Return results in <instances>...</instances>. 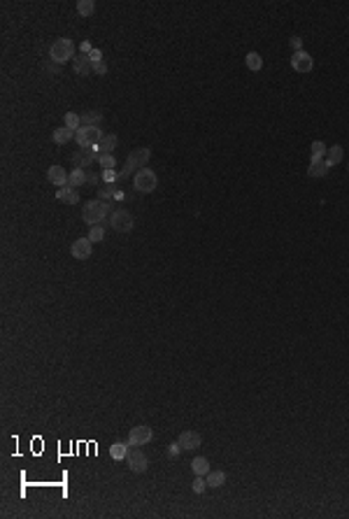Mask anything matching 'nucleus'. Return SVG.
Here are the masks:
<instances>
[{"label":"nucleus","mask_w":349,"mask_h":519,"mask_svg":"<svg viewBox=\"0 0 349 519\" xmlns=\"http://www.w3.org/2000/svg\"><path fill=\"white\" fill-rule=\"evenodd\" d=\"M149 159H151V149H149V147L133 149V151L126 156V166H124V170H116V172H119V180H126V177H130V175H135L138 170L147 168Z\"/></svg>","instance_id":"nucleus-1"},{"label":"nucleus","mask_w":349,"mask_h":519,"mask_svg":"<svg viewBox=\"0 0 349 519\" xmlns=\"http://www.w3.org/2000/svg\"><path fill=\"white\" fill-rule=\"evenodd\" d=\"M74 56V42L70 40V37H58V40H54L52 47H49V58H52L56 65H63L68 63V61H73Z\"/></svg>","instance_id":"nucleus-2"},{"label":"nucleus","mask_w":349,"mask_h":519,"mask_svg":"<svg viewBox=\"0 0 349 519\" xmlns=\"http://www.w3.org/2000/svg\"><path fill=\"white\" fill-rule=\"evenodd\" d=\"M107 212H110V203L105 201H89L82 207V219H84L86 226H98L107 219Z\"/></svg>","instance_id":"nucleus-3"},{"label":"nucleus","mask_w":349,"mask_h":519,"mask_svg":"<svg viewBox=\"0 0 349 519\" xmlns=\"http://www.w3.org/2000/svg\"><path fill=\"white\" fill-rule=\"evenodd\" d=\"M105 138L103 128L100 126H79L74 130V140L82 149H95Z\"/></svg>","instance_id":"nucleus-4"},{"label":"nucleus","mask_w":349,"mask_h":519,"mask_svg":"<svg viewBox=\"0 0 349 519\" xmlns=\"http://www.w3.org/2000/svg\"><path fill=\"white\" fill-rule=\"evenodd\" d=\"M133 186H135V191H140V193H151V191L159 186V177H156V172L151 168H142L135 172Z\"/></svg>","instance_id":"nucleus-5"},{"label":"nucleus","mask_w":349,"mask_h":519,"mask_svg":"<svg viewBox=\"0 0 349 519\" xmlns=\"http://www.w3.org/2000/svg\"><path fill=\"white\" fill-rule=\"evenodd\" d=\"M110 226L114 228L116 233H130L133 228H135V219H133V214L128 212V210H114V212L110 214Z\"/></svg>","instance_id":"nucleus-6"},{"label":"nucleus","mask_w":349,"mask_h":519,"mask_svg":"<svg viewBox=\"0 0 349 519\" xmlns=\"http://www.w3.org/2000/svg\"><path fill=\"white\" fill-rule=\"evenodd\" d=\"M291 68H294L298 74H307V73H312V68H314V58H312L305 49H303V52H294V56H291Z\"/></svg>","instance_id":"nucleus-7"},{"label":"nucleus","mask_w":349,"mask_h":519,"mask_svg":"<svg viewBox=\"0 0 349 519\" xmlns=\"http://www.w3.org/2000/svg\"><path fill=\"white\" fill-rule=\"evenodd\" d=\"M100 159V151H98V147L95 149H79L77 154H73V163H74V168H82V170H86L93 161H98Z\"/></svg>","instance_id":"nucleus-8"},{"label":"nucleus","mask_w":349,"mask_h":519,"mask_svg":"<svg viewBox=\"0 0 349 519\" xmlns=\"http://www.w3.org/2000/svg\"><path fill=\"white\" fill-rule=\"evenodd\" d=\"M91 252H93V242H91L89 238H77L73 242V247H70V254H73V259H77V261H86V259L91 256Z\"/></svg>","instance_id":"nucleus-9"},{"label":"nucleus","mask_w":349,"mask_h":519,"mask_svg":"<svg viewBox=\"0 0 349 519\" xmlns=\"http://www.w3.org/2000/svg\"><path fill=\"white\" fill-rule=\"evenodd\" d=\"M151 438H154V431H151L149 426H135V428H130V433H128V443L133 447H142V445H147Z\"/></svg>","instance_id":"nucleus-10"},{"label":"nucleus","mask_w":349,"mask_h":519,"mask_svg":"<svg viewBox=\"0 0 349 519\" xmlns=\"http://www.w3.org/2000/svg\"><path fill=\"white\" fill-rule=\"evenodd\" d=\"M126 466L133 470V473H145L149 466V459L145 456L142 449H130V454L126 456Z\"/></svg>","instance_id":"nucleus-11"},{"label":"nucleus","mask_w":349,"mask_h":519,"mask_svg":"<svg viewBox=\"0 0 349 519\" xmlns=\"http://www.w3.org/2000/svg\"><path fill=\"white\" fill-rule=\"evenodd\" d=\"M73 70L77 74H82V77L93 74V63H91L89 54H77V56H74V58H73Z\"/></svg>","instance_id":"nucleus-12"},{"label":"nucleus","mask_w":349,"mask_h":519,"mask_svg":"<svg viewBox=\"0 0 349 519\" xmlns=\"http://www.w3.org/2000/svg\"><path fill=\"white\" fill-rule=\"evenodd\" d=\"M47 180L52 182L54 186L63 189V186H68V172H65L63 166H52V168L47 170Z\"/></svg>","instance_id":"nucleus-13"},{"label":"nucleus","mask_w":349,"mask_h":519,"mask_svg":"<svg viewBox=\"0 0 349 519\" xmlns=\"http://www.w3.org/2000/svg\"><path fill=\"white\" fill-rule=\"evenodd\" d=\"M177 443L182 445V449H198L201 447V443H202V438H201V433H196V431H184V433L177 438Z\"/></svg>","instance_id":"nucleus-14"},{"label":"nucleus","mask_w":349,"mask_h":519,"mask_svg":"<svg viewBox=\"0 0 349 519\" xmlns=\"http://www.w3.org/2000/svg\"><path fill=\"white\" fill-rule=\"evenodd\" d=\"M56 201L65 203V205H77L79 203V191L74 186H63V189L56 191Z\"/></svg>","instance_id":"nucleus-15"},{"label":"nucleus","mask_w":349,"mask_h":519,"mask_svg":"<svg viewBox=\"0 0 349 519\" xmlns=\"http://www.w3.org/2000/svg\"><path fill=\"white\" fill-rule=\"evenodd\" d=\"M130 449H133L130 443H114V445L110 447V456H112L114 461H126V456L130 454Z\"/></svg>","instance_id":"nucleus-16"},{"label":"nucleus","mask_w":349,"mask_h":519,"mask_svg":"<svg viewBox=\"0 0 349 519\" xmlns=\"http://www.w3.org/2000/svg\"><path fill=\"white\" fill-rule=\"evenodd\" d=\"M326 151H328V147L321 142V140H314L312 142V147H310V163H319V161H324L326 159Z\"/></svg>","instance_id":"nucleus-17"},{"label":"nucleus","mask_w":349,"mask_h":519,"mask_svg":"<svg viewBox=\"0 0 349 519\" xmlns=\"http://www.w3.org/2000/svg\"><path fill=\"white\" fill-rule=\"evenodd\" d=\"M73 138H74V130H70V128H65V126H58L52 130V140L56 145H65V142H70Z\"/></svg>","instance_id":"nucleus-18"},{"label":"nucleus","mask_w":349,"mask_h":519,"mask_svg":"<svg viewBox=\"0 0 349 519\" xmlns=\"http://www.w3.org/2000/svg\"><path fill=\"white\" fill-rule=\"evenodd\" d=\"M86 177H89V172L82 168H74L70 175H68V186H74V189H79V186H84L86 184Z\"/></svg>","instance_id":"nucleus-19"},{"label":"nucleus","mask_w":349,"mask_h":519,"mask_svg":"<svg viewBox=\"0 0 349 519\" xmlns=\"http://www.w3.org/2000/svg\"><path fill=\"white\" fill-rule=\"evenodd\" d=\"M205 480H207V487L219 489L226 484V473H223V470H210V473L205 475Z\"/></svg>","instance_id":"nucleus-20"},{"label":"nucleus","mask_w":349,"mask_h":519,"mask_svg":"<svg viewBox=\"0 0 349 519\" xmlns=\"http://www.w3.org/2000/svg\"><path fill=\"white\" fill-rule=\"evenodd\" d=\"M191 470H193L196 475H202V477H205L212 470V468H210V461H207L205 456H196V459L191 461Z\"/></svg>","instance_id":"nucleus-21"},{"label":"nucleus","mask_w":349,"mask_h":519,"mask_svg":"<svg viewBox=\"0 0 349 519\" xmlns=\"http://www.w3.org/2000/svg\"><path fill=\"white\" fill-rule=\"evenodd\" d=\"M342 156H345V149L340 147V145H333V147L326 151V166L331 168V166H338L340 161H342Z\"/></svg>","instance_id":"nucleus-22"},{"label":"nucleus","mask_w":349,"mask_h":519,"mask_svg":"<svg viewBox=\"0 0 349 519\" xmlns=\"http://www.w3.org/2000/svg\"><path fill=\"white\" fill-rule=\"evenodd\" d=\"M119 145V138H116L114 133H107L105 138H103V142L98 145V151L100 154H112V149Z\"/></svg>","instance_id":"nucleus-23"},{"label":"nucleus","mask_w":349,"mask_h":519,"mask_svg":"<svg viewBox=\"0 0 349 519\" xmlns=\"http://www.w3.org/2000/svg\"><path fill=\"white\" fill-rule=\"evenodd\" d=\"M79 117H82V126H100V121H103V112L91 110V112H84V114H79Z\"/></svg>","instance_id":"nucleus-24"},{"label":"nucleus","mask_w":349,"mask_h":519,"mask_svg":"<svg viewBox=\"0 0 349 519\" xmlns=\"http://www.w3.org/2000/svg\"><path fill=\"white\" fill-rule=\"evenodd\" d=\"M328 170H331V168L326 166V161H319V163H310L307 175H310V177H326Z\"/></svg>","instance_id":"nucleus-25"},{"label":"nucleus","mask_w":349,"mask_h":519,"mask_svg":"<svg viewBox=\"0 0 349 519\" xmlns=\"http://www.w3.org/2000/svg\"><path fill=\"white\" fill-rule=\"evenodd\" d=\"M247 68H249L252 73H258V70L263 68V58H261V54H256V52L247 54Z\"/></svg>","instance_id":"nucleus-26"},{"label":"nucleus","mask_w":349,"mask_h":519,"mask_svg":"<svg viewBox=\"0 0 349 519\" xmlns=\"http://www.w3.org/2000/svg\"><path fill=\"white\" fill-rule=\"evenodd\" d=\"M77 12H79V17L89 19V17L95 12V2L93 0H79V2H77Z\"/></svg>","instance_id":"nucleus-27"},{"label":"nucleus","mask_w":349,"mask_h":519,"mask_svg":"<svg viewBox=\"0 0 349 519\" xmlns=\"http://www.w3.org/2000/svg\"><path fill=\"white\" fill-rule=\"evenodd\" d=\"M116 191H119V189H116L114 184H107V186H98V201H107V203H110V201H112V198L116 196Z\"/></svg>","instance_id":"nucleus-28"},{"label":"nucleus","mask_w":349,"mask_h":519,"mask_svg":"<svg viewBox=\"0 0 349 519\" xmlns=\"http://www.w3.org/2000/svg\"><path fill=\"white\" fill-rule=\"evenodd\" d=\"M63 121H65V128H70V130H77V128L82 126V117L77 112H65Z\"/></svg>","instance_id":"nucleus-29"},{"label":"nucleus","mask_w":349,"mask_h":519,"mask_svg":"<svg viewBox=\"0 0 349 519\" xmlns=\"http://www.w3.org/2000/svg\"><path fill=\"white\" fill-rule=\"evenodd\" d=\"M91 242H103V238H105V228L98 223V226H91L89 228V235H86Z\"/></svg>","instance_id":"nucleus-30"},{"label":"nucleus","mask_w":349,"mask_h":519,"mask_svg":"<svg viewBox=\"0 0 349 519\" xmlns=\"http://www.w3.org/2000/svg\"><path fill=\"white\" fill-rule=\"evenodd\" d=\"M98 163H100V168H103V170H114V168H116L114 154H100Z\"/></svg>","instance_id":"nucleus-31"},{"label":"nucleus","mask_w":349,"mask_h":519,"mask_svg":"<svg viewBox=\"0 0 349 519\" xmlns=\"http://www.w3.org/2000/svg\"><path fill=\"white\" fill-rule=\"evenodd\" d=\"M191 489L196 491V494H202L205 489H207V480L202 475H196V480H193V484H191Z\"/></svg>","instance_id":"nucleus-32"},{"label":"nucleus","mask_w":349,"mask_h":519,"mask_svg":"<svg viewBox=\"0 0 349 519\" xmlns=\"http://www.w3.org/2000/svg\"><path fill=\"white\" fill-rule=\"evenodd\" d=\"M100 180L107 182V184H114V182H119V172H116V170H103V172H100Z\"/></svg>","instance_id":"nucleus-33"},{"label":"nucleus","mask_w":349,"mask_h":519,"mask_svg":"<svg viewBox=\"0 0 349 519\" xmlns=\"http://www.w3.org/2000/svg\"><path fill=\"white\" fill-rule=\"evenodd\" d=\"M289 44H291V49H294V52H303V37L294 35V37H289Z\"/></svg>","instance_id":"nucleus-34"},{"label":"nucleus","mask_w":349,"mask_h":519,"mask_svg":"<svg viewBox=\"0 0 349 519\" xmlns=\"http://www.w3.org/2000/svg\"><path fill=\"white\" fill-rule=\"evenodd\" d=\"M107 73V63L100 61V63H93V74H105Z\"/></svg>","instance_id":"nucleus-35"},{"label":"nucleus","mask_w":349,"mask_h":519,"mask_svg":"<svg viewBox=\"0 0 349 519\" xmlns=\"http://www.w3.org/2000/svg\"><path fill=\"white\" fill-rule=\"evenodd\" d=\"M89 58H91V63H100V61H103V52H100V49H93V52L89 54Z\"/></svg>","instance_id":"nucleus-36"},{"label":"nucleus","mask_w":349,"mask_h":519,"mask_svg":"<svg viewBox=\"0 0 349 519\" xmlns=\"http://www.w3.org/2000/svg\"><path fill=\"white\" fill-rule=\"evenodd\" d=\"M79 49H82V54H91V52H93V47H91V42H89V40H84V42L79 44Z\"/></svg>","instance_id":"nucleus-37"},{"label":"nucleus","mask_w":349,"mask_h":519,"mask_svg":"<svg viewBox=\"0 0 349 519\" xmlns=\"http://www.w3.org/2000/svg\"><path fill=\"white\" fill-rule=\"evenodd\" d=\"M100 182V175H93V172H89V177H86V184H98Z\"/></svg>","instance_id":"nucleus-38"},{"label":"nucleus","mask_w":349,"mask_h":519,"mask_svg":"<svg viewBox=\"0 0 349 519\" xmlns=\"http://www.w3.org/2000/svg\"><path fill=\"white\" fill-rule=\"evenodd\" d=\"M180 449H182L180 443H172V445H170V456H177V454H180Z\"/></svg>","instance_id":"nucleus-39"},{"label":"nucleus","mask_w":349,"mask_h":519,"mask_svg":"<svg viewBox=\"0 0 349 519\" xmlns=\"http://www.w3.org/2000/svg\"><path fill=\"white\" fill-rule=\"evenodd\" d=\"M347 170H349V168H347Z\"/></svg>","instance_id":"nucleus-40"}]
</instances>
